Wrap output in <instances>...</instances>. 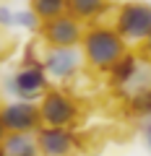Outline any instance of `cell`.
Masks as SVG:
<instances>
[{
	"label": "cell",
	"instance_id": "e0dca14e",
	"mask_svg": "<svg viewBox=\"0 0 151 156\" xmlns=\"http://www.w3.org/2000/svg\"><path fill=\"white\" fill-rule=\"evenodd\" d=\"M141 135H143L146 148L151 151V117H146V120H143V125H141Z\"/></svg>",
	"mask_w": 151,
	"mask_h": 156
},
{
	"label": "cell",
	"instance_id": "8fae6325",
	"mask_svg": "<svg viewBox=\"0 0 151 156\" xmlns=\"http://www.w3.org/2000/svg\"><path fill=\"white\" fill-rule=\"evenodd\" d=\"M0 154L3 156H39L37 135L34 133H8Z\"/></svg>",
	"mask_w": 151,
	"mask_h": 156
},
{
	"label": "cell",
	"instance_id": "30bf717a",
	"mask_svg": "<svg viewBox=\"0 0 151 156\" xmlns=\"http://www.w3.org/2000/svg\"><path fill=\"white\" fill-rule=\"evenodd\" d=\"M141 57H143V52H141V55H138V52H125V55L115 62V68L107 73L110 86H112L115 91H120L130 78H133V73L138 70V65H141Z\"/></svg>",
	"mask_w": 151,
	"mask_h": 156
},
{
	"label": "cell",
	"instance_id": "9a60e30c",
	"mask_svg": "<svg viewBox=\"0 0 151 156\" xmlns=\"http://www.w3.org/2000/svg\"><path fill=\"white\" fill-rule=\"evenodd\" d=\"M0 29H16V8L8 5V3H0Z\"/></svg>",
	"mask_w": 151,
	"mask_h": 156
},
{
	"label": "cell",
	"instance_id": "ac0fdd59",
	"mask_svg": "<svg viewBox=\"0 0 151 156\" xmlns=\"http://www.w3.org/2000/svg\"><path fill=\"white\" fill-rule=\"evenodd\" d=\"M8 138V128H5V122H3V117H0V148H3V140Z\"/></svg>",
	"mask_w": 151,
	"mask_h": 156
},
{
	"label": "cell",
	"instance_id": "5bb4252c",
	"mask_svg": "<svg viewBox=\"0 0 151 156\" xmlns=\"http://www.w3.org/2000/svg\"><path fill=\"white\" fill-rule=\"evenodd\" d=\"M16 29H23V31H39L42 29V18L31 11V8H16Z\"/></svg>",
	"mask_w": 151,
	"mask_h": 156
},
{
	"label": "cell",
	"instance_id": "52a82bcc",
	"mask_svg": "<svg viewBox=\"0 0 151 156\" xmlns=\"http://www.w3.org/2000/svg\"><path fill=\"white\" fill-rule=\"evenodd\" d=\"M0 117H3L8 133H37L42 128L39 104L37 101H23V99L5 101L0 107Z\"/></svg>",
	"mask_w": 151,
	"mask_h": 156
},
{
	"label": "cell",
	"instance_id": "277c9868",
	"mask_svg": "<svg viewBox=\"0 0 151 156\" xmlns=\"http://www.w3.org/2000/svg\"><path fill=\"white\" fill-rule=\"evenodd\" d=\"M5 91L23 101H39L50 91V76L42 65L21 62L11 76L5 78Z\"/></svg>",
	"mask_w": 151,
	"mask_h": 156
},
{
	"label": "cell",
	"instance_id": "5b68a950",
	"mask_svg": "<svg viewBox=\"0 0 151 156\" xmlns=\"http://www.w3.org/2000/svg\"><path fill=\"white\" fill-rule=\"evenodd\" d=\"M39 156H78L81 154V135L76 128H50L42 125L37 130Z\"/></svg>",
	"mask_w": 151,
	"mask_h": 156
},
{
	"label": "cell",
	"instance_id": "7c38bea8",
	"mask_svg": "<svg viewBox=\"0 0 151 156\" xmlns=\"http://www.w3.org/2000/svg\"><path fill=\"white\" fill-rule=\"evenodd\" d=\"M50 50H52V44L39 34V37H34L31 42H26V47H23V60L21 62L42 65V68H45V60H47V55H50Z\"/></svg>",
	"mask_w": 151,
	"mask_h": 156
},
{
	"label": "cell",
	"instance_id": "6da1fadb",
	"mask_svg": "<svg viewBox=\"0 0 151 156\" xmlns=\"http://www.w3.org/2000/svg\"><path fill=\"white\" fill-rule=\"evenodd\" d=\"M81 52H84L86 68L91 73H104L107 76L115 68V62L128 52V42L110 23H91V26H86Z\"/></svg>",
	"mask_w": 151,
	"mask_h": 156
},
{
	"label": "cell",
	"instance_id": "9c48e42d",
	"mask_svg": "<svg viewBox=\"0 0 151 156\" xmlns=\"http://www.w3.org/2000/svg\"><path fill=\"white\" fill-rule=\"evenodd\" d=\"M110 11V0H70L68 5V13L76 16L84 23H102L104 13Z\"/></svg>",
	"mask_w": 151,
	"mask_h": 156
},
{
	"label": "cell",
	"instance_id": "ba28073f",
	"mask_svg": "<svg viewBox=\"0 0 151 156\" xmlns=\"http://www.w3.org/2000/svg\"><path fill=\"white\" fill-rule=\"evenodd\" d=\"M86 60L81 47H52L50 55L45 60V70L52 81H60V83H68L84 70Z\"/></svg>",
	"mask_w": 151,
	"mask_h": 156
},
{
	"label": "cell",
	"instance_id": "3957f363",
	"mask_svg": "<svg viewBox=\"0 0 151 156\" xmlns=\"http://www.w3.org/2000/svg\"><path fill=\"white\" fill-rule=\"evenodd\" d=\"M112 26L128 44H143L151 34V3L143 0H128L115 8V21Z\"/></svg>",
	"mask_w": 151,
	"mask_h": 156
},
{
	"label": "cell",
	"instance_id": "d6986e66",
	"mask_svg": "<svg viewBox=\"0 0 151 156\" xmlns=\"http://www.w3.org/2000/svg\"><path fill=\"white\" fill-rule=\"evenodd\" d=\"M143 52H146V55L151 57V34L146 37V42H143Z\"/></svg>",
	"mask_w": 151,
	"mask_h": 156
},
{
	"label": "cell",
	"instance_id": "7a4b0ae2",
	"mask_svg": "<svg viewBox=\"0 0 151 156\" xmlns=\"http://www.w3.org/2000/svg\"><path fill=\"white\" fill-rule=\"evenodd\" d=\"M37 104H39L42 125H50V128H76L84 115L76 94L65 89H50Z\"/></svg>",
	"mask_w": 151,
	"mask_h": 156
},
{
	"label": "cell",
	"instance_id": "4fadbf2b",
	"mask_svg": "<svg viewBox=\"0 0 151 156\" xmlns=\"http://www.w3.org/2000/svg\"><path fill=\"white\" fill-rule=\"evenodd\" d=\"M70 0H31V11L42 18V21H52L57 16H65Z\"/></svg>",
	"mask_w": 151,
	"mask_h": 156
},
{
	"label": "cell",
	"instance_id": "2e32d148",
	"mask_svg": "<svg viewBox=\"0 0 151 156\" xmlns=\"http://www.w3.org/2000/svg\"><path fill=\"white\" fill-rule=\"evenodd\" d=\"M13 47H16V37L11 31H5V29H0V60L11 55Z\"/></svg>",
	"mask_w": 151,
	"mask_h": 156
},
{
	"label": "cell",
	"instance_id": "8992f818",
	"mask_svg": "<svg viewBox=\"0 0 151 156\" xmlns=\"http://www.w3.org/2000/svg\"><path fill=\"white\" fill-rule=\"evenodd\" d=\"M39 34L52 47H81L86 23L78 21L76 16H70V13H65V16H57L52 21H42Z\"/></svg>",
	"mask_w": 151,
	"mask_h": 156
}]
</instances>
